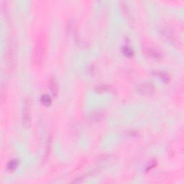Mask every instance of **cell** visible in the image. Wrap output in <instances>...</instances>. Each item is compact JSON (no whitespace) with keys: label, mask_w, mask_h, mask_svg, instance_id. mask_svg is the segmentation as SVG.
<instances>
[{"label":"cell","mask_w":184,"mask_h":184,"mask_svg":"<svg viewBox=\"0 0 184 184\" xmlns=\"http://www.w3.org/2000/svg\"><path fill=\"white\" fill-rule=\"evenodd\" d=\"M46 48V39L42 32H39L34 40L32 60L36 66H40L42 63Z\"/></svg>","instance_id":"cell-1"},{"label":"cell","mask_w":184,"mask_h":184,"mask_svg":"<svg viewBox=\"0 0 184 184\" xmlns=\"http://www.w3.org/2000/svg\"><path fill=\"white\" fill-rule=\"evenodd\" d=\"M23 126L25 128H29L31 125V116H30V104L29 100L25 99L24 107L23 111Z\"/></svg>","instance_id":"cell-2"},{"label":"cell","mask_w":184,"mask_h":184,"mask_svg":"<svg viewBox=\"0 0 184 184\" xmlns=\"http://www.w3.org/2000/svg\"><path fill=\"white\" fill-rule=\"evenodd\" d=\"M154 86L151 83H143L139 85L137 87V91L140 94L144 95H150L154 92Z\"/></svg>","instance_id":"cell-3"},{"label":"cell","mask_w":184,"mask_h":184,"mask_svg":"<svg viewBox=\"0 0 184 184\" xmlns=\"http://www.w3.org/2000/svg\"><path fill=\"white\" fill-rule=\"evenodd\" d=\"M145 53L151 59L158 60L160 59L162 57L161 53L159 51H158L155 48H151V47H147V48H145Z\"/></svg>","instance_id":"cell-4"},{"label":"cell","mask_w":184,"mask_h":184,"mask_svg":"<svg viewBox=\"0 0 184 184\" xmlns=\"http://www.w3.org/2000/svg\"><path fill=\"white\" fill-rule=\"evenodd\" d=\"M49 88L50 92L53 94V95L54 97H56L58 95V93H59V87H58L57 83L56 82V81L53 78H51L50 80Z\"/></svg>","instance_id":"cell-5"},{"label":"cell","mask_w":184,"mask_h":184,"mask_svg":"<svg viewBox=\"0 0 184 184\" xmlns=\"http://www.w3.org/2000/svg\"><path fill=\"white\" fill-rule=\"evenodd\" d=\"M40 102H41L42 104H43L44 106H50L52 103L51 97L48 94H43L41 97V98H40Z\"/></svg>","instance_id":"cell-6"},{"label":"cell","mask_w":184,"mask_h":184,"mask_svg":"<svg viewBox=\"0 0 184 184\" xmlns=\"http://www.w3.org/2000/svg\"><path fill=\"white\" fill-rule=\"evenodd\" d=\"M122 53H123V54L127 58H131L132 56H133V54H134L133 50L130 47L127 46V45L124 46L123 48H122Z\"/></svg>","instance_id":"cell-7"},{"label":"cell","mask_w":184,"mask_h":184,"mask_svg":"<svg viewBox=\"0 0 184 184\" xmlns=\"http://www.w3.org/2000/svg\"><path fill=\"white\" fill-rule=\"evenodd\" d=\"M18 165V160H10L8 163V164H7V169L9 171H14L15 170H16Z\"/></svg>","instance_id":"cell-8"},{"label":"cell","mask_w":184,"mask_h":184,"mask_svg":"<svg viewBox=\"0 0 184 184\" xmlns=\"http://www.w3.org/2000/svg\"><path fill=\"white\" fill-rule=\"evenodd\" d=\"M111 88L109 86H106V85H102V86H97L95 89V92L97 93H103V92H110Z\"/></svg>","instance_id":"cell-9"},{"label":"cell","mask_w":184,"mask_h":184,"mask_svg":"<svg viewBox=\"0 0 184 184\" xmlns=\"http://www.w3.org/2000/svg\"><path fill=\"white\" fill-rule=\"evenodd\" d=\"M158 75H159L160 79L163 80V81H164V82H168L170 81L169 75L166 72L160 71L158 73Z\"/></svg>","instance_id":"cell-10"},{"label":"cell","mask_w":184,"mask_h":184,"mask_svg":"<svg viewBox=\"0 0 184 184\" xmlns=\"http://www.w3.org/2000/svg\"><path fill=\"white\" fill-rule=\"evenodd\" d=\"M6 98V89H4V86H1V102H3L4 99Z\"/></svg>","instance_id":"cell-11"}]
</instances>
